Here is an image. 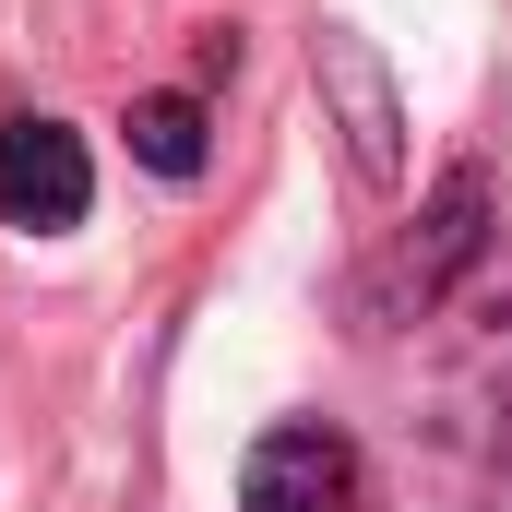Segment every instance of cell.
Masks as SVG:
<instances>
[{
	"mask_svg": "<svg viewBox=\"0 0 512 512\" xmlns=\"http://www.w3.org/2000/svg\"><path fill=\"white\" fill-rule=\"evenodd\" d=\"M239 512H370V453L346 429H262L239 465Z\"/></svg>",
	"mask_w": 512,
	"mask_h": 512,
	"instance_id": "4",
	"label": "cell"
},
{
	"mask_svg": "<svg viewBox=\"0 0 512 512\" xmlns=\"http://www.w3.org/2000/svg\"><path fill=\"white\" fill-rule=\"evenodd\" d=\"M489 251H501V179H489V167H453V179L417 203V227L382 251V274H370V322H441L453 286H465Z\"/></svg>",
	"mask_w": 512,
	"mask_h": 512,
	"instance_id": "1",
	"label": "cell"
},
{
	"mask_svg": "<svg viewBox=\"0 0 512 512\" xmlns=\"http://www.w3.org/2000/svg\"><path fill=\"white\" fill-rule=\"evenodd\" d=\"M96 215V155H84V131L72 120H0V227H24V239H60V227H84Z\"/></svg>",
	"mask_w": 512,
	"mask_h": 512,
	"instance_id": "3",
	"label": "cell"
},
{
	"mask_svg": "<svg viewBox=\"0 0 512 512\" xmlns=\"http://www.w3.org/2000/svg\"><path fill=\"white\" fill-rule=\"evenodd\" d=\"M310 96H322V131L346 143L358 191H405V84L358 24H310Z\"/></svg>",
	"mask_w": 512,
	"mask_h": 512,
	"instance_id": "2",
	"label": "cell"
},
{
	"mask_svg": "<svg viewBox=\"0 0 512 512\" xmlns=\"http://www.w3.org/2000/svg\"><path fill=\"white\" fill-rule=\"evenodd\" d=\"M489 465H501V489H512V310L477 334V382H465V417H453Z\"/></svg>",
	"mask_w": 512,
	"mask_h": 512,
	"instance_id": "6",
	"label": "cell"
},
{
	"mask_svg": "<svg viewBox=\"0 0 512 512\" xmlns=\"http://www.w3.org/2000/svg\"><path fill=\"white\" fill-rule=\"evenodd\" d=\"M131 167L155 179H203V84H167V96H131Z\"/></svg>",
	"mask_w": 512,
	"mask_h": 512,
	"instance_id": "5",
	"label": "cell"
}]
</instances>
